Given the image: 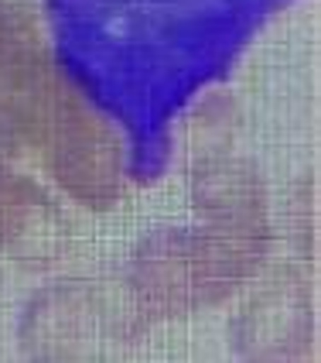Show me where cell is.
<instances>
[{
  "mask_svg": "<svg viewBox=\"0 0 321 363\" xmlns=\"http://www.w3.org/2000/svg\"><path fill=\"white\" fill-rule=\"evenodd\" d=\"M253 291L229 319V343L246 360H294L304 357L315 336L311 288L294 267H277L263 281L253 278Z\"/></svg>",
  "mask_w": 321,
  "mask_h": 363,
  "instance_id": "cell-5",
  "label": "cell"
},
{
  "mask_svg": "<svg viewBox=\"0 0 321 363\" xmlns=\"http://www.w3.org/2000/svg\"><path fill=\"white\" fill-rule=\"evenodd\" d=\"M0 144L31 155L86 209L120 202V138L45 52L24 0H0Z\"/></svg>",
  "mask_w": 321,
  "mask_h": 363,
  "instance_id": "cell-1",
  "label": "cell"
},
{
  "mask_svg": "<svg viewBox=\"0 0 321 363\" xmlns=\"http://www.w3.org/2000/svg\"><path fill=\"white\" fill-rule=\"evenodd\" d=\"M192 202L202 216L205 240L219 250L226 264L250 284L260 278L270 243V202L260 168L240 155L216 151L192 162Z\"/></svg>",
  "mask_w": 321,
  "mask_h": 363,
  "instance_id": "cell-3",
  "label": "cell"
},
{
  "mask_svg": "<svg viewBox=\"0 0 321 363\" xmlns=\"http://www.w3.org/2000/svg\"><path fill=\"white\" fill-rule=\"evenodd\" d=\"M123 302L134 323L147 333L154 323L185 319L205 308L229 302L246 288L202 230H158L134 250L120 274Z\"/></svg>",
  "mask_w": 321,
  "mask_h": 363,
  "instance_id": "cell-2",
  "label": "cell"
},
{
  "mask_svg": "<svg viewBox=\"0 0 321 363\" xmlns=\"http://www.w3.org/2000/svg\"><path fill=\"white\" fill-rule=\"evenodd\" d=\"M137 336L144 333L117 281L110 288L79 281L52 284L28 302L18 329L21 353L35 360H82L93 353V346Z\"/></svg>",
  "mask_w": 321,
  "mask_h": 363,
  "instance_id": "cell-4",
  "label": "cell"
},
{
  "mask_svg": "<svg viewBox=\"0 0 321 363\" xmlns=\"http://www.w3.org/2000/svg\"><path fill=\"white\" fill-rule=\"evenodd\" d=\"M65 223L35 179L0 162V257L35 261L62 247Z\"/></svg>",
  "mask_w": 321,
  "mask_h": 363,
  "instance_id": "cell-6",
  "label": "cell"
}]
</instances>
